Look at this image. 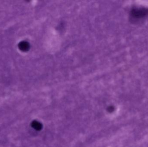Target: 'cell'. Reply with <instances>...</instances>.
Wrapping results in <instances>:
<instances>
[{
    "label": "cell",
    "instance_id": "6da1fadb",
    "mask_svg": "<svg viewBox=\"0 0 148 147\" xmlns=\"http://www.w3.org/2000/svg\"><path fill=\"white\" fill-rule=\"evenodd\" d=\"M148 14V9L146 8H136L131 11V15L134 18H140Z\"/></svg>",
    "mask_w": 148,
    "mask_h": 147
}]
</instances>
